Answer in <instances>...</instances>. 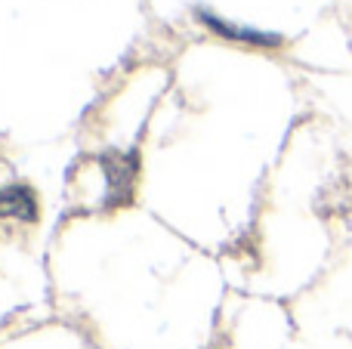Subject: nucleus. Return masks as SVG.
<instances>
[{"instance_id":"2","label":"nucleus","mask_w":352,"mask_h":349,"mask_svg":"<svg viewBox=\"0 0 352 349\" xmlns=\"http://www.w3.org/2000/svg\"><path fill=\"white\" fill-rule=\"evenodd\" d=\"M198 19L219 37H229V41H241V43H254V47H281V34H266V31H256V28H244V25H232L226 19L213 16L207 10H198Z\"/></svg>"},{"instance_id":"1","label":"nucleus","mask_w":352,"mask_h":349,"mask_svg":"<svg viewBox=\"0 0 352 349\" xmlns=\"http://www.w3.org/2000/svg\"><path fill=\"white\" fill-rule=\"evenodd\" d=\"M99 167L105 173V207L118 210L127 207L136 195V179H140V155L136 152H105L99 158Z\"/></svg>"},{"instance_id":"3","label":"nucleus","mask_w":352,"mask_h":349,"mask_svg":"<svg viewBox=\"0 0 352 349\" xmlns=\"http://www.w3.org/2000/svg\"><path fill=\"white\" fill-rule=\"evenodd\" d=\"M0 220L34 223L37 220V195L28 185H6V189H0Z\"/></svg>"}]
</instances>
